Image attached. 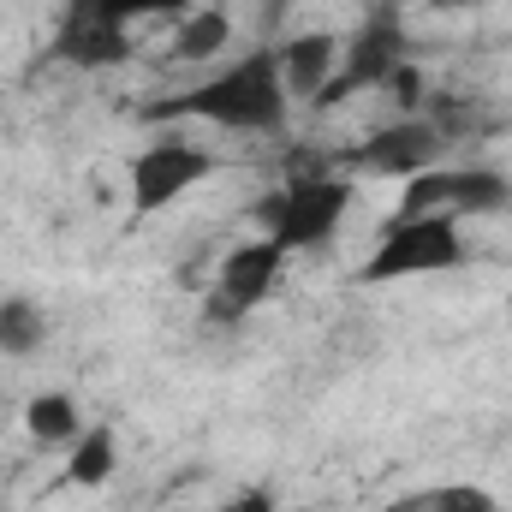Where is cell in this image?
Segmentation results:
<instances>
[{
  "mask_svg": "<svg viewBox=\"0 0 512 512\" xmlns=\"http://www.w3.org/2000/svg\"><path fill=\"white\" fill-rule=\"evenodd\" d=\"M274 54H280L286 96L304 102V108H316V96L328 90V78H334V66H340V36H334V30H304V36H292V42L274 48Z\"/></svg>",
  "mask_w": 512,
  "mask_h": 512,
  "instance_id": "obj_10",
  "label": "cell"
},
{
  "mask_svg": "<svg viewBox=\"0 0 512 512\" xmlns=\"http://www.w3.org/2000/svg\"><path fill=\"white\" fill-rule=\"evenodd\" d=\"M48 346V310L36 298H0V358H36Z\"/></svg>",
  "mask_w": 512,
  "mask_h": 512,
  "instance_id": "obj_14",
  "label": "cell"
},
{
  "mask_svg": "<svg viewBox=\"0 0 512 512\" xmlns=\"http://www.w3.org/2000/svg\"><path fill=\"white\" fill-rule=\"evenodd\" d=\"M382 96L399 108V114H423V66H411V60H399L393 72H387Z\"/></svg>",
  "mask_w": 512,
  "mask_h": 512,
  "instance_id": "obj_15",
  "label": "cell"
},
{
  "mask_svg": "<svg viewBox=\"0 0 512 512\" xmlns=\"http://www.w3.org/2000/svg\"><path fill=\"white\" fill-rule=\"evenodd\" d=\"M215 512H280V507H274L268 489H245V495H233L227 507H215Z\"/></svg>",
  "mask_w": 512,
  "mask_h": 512,
  "instance_id": "obj_18",
  "label": "cell"
},
{
  "mask_svg": "<svg viewBox=\"0 0 512 512\" xmlns=\"http://www.w3.org/2000/svg\"><path fill=\"white\" fill-rule=\"evenodd\" d=\"M54 60L78 72H108L131 60V24L108 18L96 0H66L54 12Z\"/></svg>",
  "mask_w": 512,
  "mask_h": 512,
  "instance_id": "obj_9",
  "label": "cell"
},
{
  "mask_svg": "<svg viewBox=\"0 0 512 512\" xmlns=\"http://www.w3.org/2000/svg\"><path fill=\"white\" fill-rule=\"evenodd\" d=\"M465 262H471L465 221H453V215H387L376 251L358 262V286L423 280V274H447Z\"/></svg>",
  "mask_w": 512,
  "mask_h": 512,
  "instance_id": "obj_2",
  "label": "cell"
},
{
  "mask_svg": "<svg viewBox=\"0 0 512 512\" xmlns=\"http://www.w3.org/2000/svg\"><path fill=\"white\" fill-rule=\"evenodd\" d=\"M423 512H501L483 489L453 483V489H423Z\"/></svg>",
  "mask_w": 512,
  "mask_h": 512,
  "instance_id": "obj_17",
  "label": "cell"
},
{
  "mask_svg": "<svg viewBox=\"0 0 512 512\" xmlns=\"http://www.w3.org/2000/svg\"><path fill=\"white\" fill-rule=\"evenodd\" d=\"M114 471H120V441H114L108 423H90L66 447V483L72 489H102V483H114Z\"/></svg>",
  "mask_w": 512,
  "mask_h": 512,
  "instance_id": "obj_13",
  "label": "cell"
},
{
  "mask_svg": "<svg viewBox=\"0 0 512 512\" xmlns=\"http://www.w3.org/2000/svg\"><path fill=\"white\" fill-rule=\"evenodd\" d=\"M423 6H435V12H465V6H483V0H423Z\"/></svg>",
  "mask_w": 512,
  "mask_h": 512,
  "instance_id": "obj_19",
  "label": "cell"
},
{
  "mask_svg": "<svg viewBox=\"0 0 512 512\" xmlns=\"http://www.w3.org/2000/svg\"><path fill=\"white\" fill-rule=\"evenodd\" d=\"M215 155L185 143V137H161L149 149L131 155V221H149L161 209H173L185 191H197L203 179H215Z\"/></svg>",
  "mask_w": 512,
  "mask_h": 512,
  "instance_id": "obj_7",
  "label": "cell"
},
{
  "mask_svg": "<svg viewBox=\"0 0 512 512\" xmlns=\"http://www.w3.org/2000/svg\"><path fill=\"white\" fill-rule=\"evenodd\" d=\"M227 42H233V18H227V6H191V12L179 18V30H173V60H185V66H209V60L227 54Z\"/></svg>",
  "mask_w": 512,
  "mask_h": 512,
  "instance_id": "obj_12",
  "label": "cell"
},
{
  "mask_svg": "<svg viewBox=\"0 0 512 512\" xmlns=\"http://www.w3.org/2000/svg\"><path fill=\"white\" fill-rule=\"evenodd\" d=\"M280 268H286V245L280 239H268V233L262 239H239L215 268V292H203V328H239L274 292Z\"/></svg>",
  "mask_w": 512,
  "mask_h": 512,
  "instance_id": "obj_6",
  "label": "cell"
},
{
  "mask_svg": "<svg viewBox=\"0 0 512 512\" xmlns=\"http://www.w3.org/2000/svg\"><path fill=\"white\" fill-rule=\"evenodd\" d=\"M393 215H453V221H483V215H512V179L501 167H423L399 185Z\"/></svg>",
  "mask_w": 512,
  "mask_h": 512,
  "instance_id": "obj_4",
  "label": "cell"
},
{
  "mask_svg": "<svg viewBox=\"0 0 512 512\" xmlns=\"http://www.w3.org/2000/svg\"><path fill=\"white\" fill-rule=\"evenodd\" d=\"M447 155V131L435 126V120H423V114H399V120H387L376 126L364 143H352V149H340V167L346 173H370V179H411V173H423V167H435Z\"/></svg>",
  "mask_w": 512,
  "mask_h": 512,
  "instance_id": "obj_8",
  "label": "cell"
},
{
  "mask_svg": "<svg viewBox=\"0 0 512 512\" xmlns=\"http://www.w3.org/2000/svg\"><path fill=\"white\" fill-rule=\"evenodd\" d=\"M96 6L120 24H137V18H185L197 0H96Z\"/></svg>",
  "mask_w": 512,
  "mask_h": 512,
  "instance_id": "obj_16",
  "label": "cell"
},
{
  "mask_svg": "<svg viewBox=\"0 0 512 512\" xmlns=\"http://www.w3.org/2000/svg\"><path fill=\"white\" fill-rule=\"evenodd\" d=\"M399 60H411L405 24H399L393 12H370V18H364L352 36H340V66H334L328 90L316 96V114H334V108H346L352 96H370V90H382L387 72H393Z\"/></svg>",
  "mask_w": 512,
  "mask_h": 512,
  "instance_id": "obj_5",
  "label": "cell"
},
{
  "mask_svg": "<svg viewBox=\"0 0 512 512\" xmlns=\"http://www.w3.org/2000/svg\"><path fill=\"white\" fill-rule=\"evenodd\" d=\"M173 114H191V120H209L221 131H256V137H274L292 120V96H286V78H280V54L274 48H256L245 60L209 72L203 84L179 90V96H161L143 108V120H173Z\"/></svg>",
  "mask_w": 512,
  "mask_h": 512,
  "instance_id": "obj_1",
  "label": "cell"
},
{
  "mask_svg": "<svg viewBox=\"0 0 512 512\" xmlns=\"http://www.w3.org/2000/svg\"><path fill=\"white\" fill-rule=\"evenodd\" d=\"M84 429H90V423H84V411H78V393L42 387V393L24 399V435H30L36 447H72Z\"/></svg>",
  "mask_w": 512,
  "mask_h": 512,
  "instance_id": "obj_11",
  "label": "cell"
},
{
  "mask_svg": "<svg viewBox=\"0 0 512 512\" xmlns=\"http://www.w3.org/2000/svg\"><path fill=\"white\" fill-rule=\"evenodd\" d=\"M352 209V179L346 173H292L280 191H268L256 203L268 239H280L286 251H322L340 221Z\"/></svg>",
  "mask_w": 512,
  "mask_h": 512,
  "instance_id": "obj_3",
  "label": "cell"
}]
</instances>
